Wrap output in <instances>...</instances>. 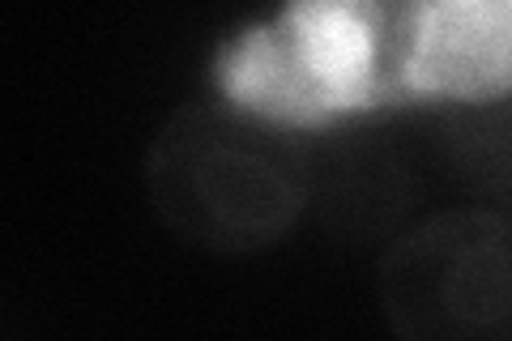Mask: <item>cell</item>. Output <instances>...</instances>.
Listing matches in <instances>:
<instances>
[{
  "label": "cell",
  "instance_id": "4",
  "mask_svg": "<svg viewBox=\"0 0 512 341\" xmlns=\"http://www.w3.org/2000/svg\"><path fill=\"white\" fill-rule=\"evenodd\" d=\"M448 154L466 184L487 192L495 209L508 197V107L504 99H478V107L457 111L448 120Z\"/></svg>",
  "mask_w": 512,
  "mask_h": 341
},
{
  "label": "cell",
  "instance_id": "1",
  "mask_svg": "<svg viewBox=\"0 0 512 341\" xmlns=\"http://www.w3.org/2000/svg\"><path fill=\"white\" fill-rule=\"evenodd\" d=\"M141 184L180 243L252 256L308 214V141L248 103H184L154 128Z\"/></svg>",
  "mask_w": 512,
  "mask_h": 341
},
{
  "label": "cell",
  "instance_id": "3",
  "mask_svg": "<svg viewBox=\"0 0 512 341\" xmlns=\"http://www.w3.org/2000/svg\"><path fill=\"white\" fill-rule=\"evenodd\" d=\"M308 209L346 243L393 239L414 209V171L380 133L342 128L308 145Z\"/></svg>",
  "mask_w": 512,
  "mask_h": 341
},
{
  "label": "cell",
  "instance_id": "2",
  "mask_svg": "<svg viewBox=\"0 0 512 341\" xmlns=\"http://www.w3.org/2000/svg\"><path fill=\"white\" fill-rule=\"evenodd\" d=\"M376 299L393 341H512V222L504 209H440L380 252Z\"/></svg>",
  "mask_w": 512,
  "mask_h": 341
}]
</instances>
